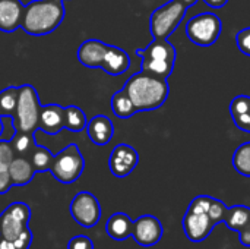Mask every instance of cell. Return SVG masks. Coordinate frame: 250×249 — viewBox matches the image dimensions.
I'll return each instance as SVG.
<instances>
[{
	"label": "cell",
	"instance_id": "obj_27",
	"mask_svg": "<svg viewBox=\"0 0 250 249\" xmlns=\"http://www.w3.org/2000/svg\"><path fill=\"white\" fill-rule=\"evenodd\" d=\"M227 208H229V207H227L223 201H220V200H217V198H212V201H211V204H209V208H208V216H209V219L212 220V223H214L215 226L224 222Z\"/></svg>",
	"mask_w": 250,
	"mask_h": 249
},
{
	"label": "cell",
	"instance_id": "obj_22",
	"mask_svg": "<svg viewBox=\"0 0 250 249\" xmlns=\"http://www.w3.org/2000/svg\"><path fill=\"white\" fill-rule=\"evenodd\" d=\"M111 110L120 119H129L130 116L138 113L130 97L123 88L111 97Z\"/></svg>",
	"mask_w": 250,
	"mask_h": 249
},
{
	"label": "cell",
	"instance_id": "obj_6",
	"mask_svg": "<svg viewBox=\"0 0 250 249\" xmlns=\"http://www.w3.org/2000/svg\"><path fill=\"white\" fill-rule=\"evenodd\" d=\"M221 31H223V22L212 12L198 13L193 18H190L186 23L188 38L199 47L212 45L220 38Z\"/></svg>",
	"mask_w": 250,
	"mask_h": 249
},
{
	"label": "cell",
	"instance_id": "obj_32",
	"mask_svg": "<svg viewBox=\"0 0 250 249\" xmlns=\"http://www.w3.org/2000/svg\"><path fill=\"white\" fill-rule=\"evenodd\" d=\"M32 244V232L29 230V227L26 226L19 235L18 238L13 241V245L16 247V249H29Z\"/></svg>",
	"mask_w": 250,
	"mask_h": 249
},
{
	"label": "cell",
	"instance_id": "obj_10",
	"mask_svg": "<svg viewBox=\"0 0 250 249\" xmlns=\"http://www.w3.org/2000/svg\"><path fill=\"white\" fill-rule=\"evenodd\" d=\"M164 235V229L161 222L151 216L145 214L141 216L136 222H133V232L132 236L135 238L136 244L145 248L157 245Z\"/></svg>",
	"mask_w": 250,
	"mask_h": 249
},
{
	"label": "cell",
	"instance_id": "obj_1",
	"mask_svg": "<svg viewBox=\"0 0 250 249\" xmlns=\"http://www.w3.org/2000/svg\"><path fill=\"white\" fill-rule=\"evenodd\" d=\"M123 90L130 97L136 112H151L160 109L168 98L170 87L167 79L154 76L144 70L132 75Z\"/></svg>",
	"mask_w": 250,
	"mask_h": 249
},
{
	"label": "cell",
	"instance_id": "obj_26",
	"mask_svg": "<svg viewBox=\"0 0 250 249\" xmlns=\"http://www.w3.org/2000/svg\"><path fill=\"white\" fill-rule=\"evenodd\" d=\"M233 166L237 173L250 178V142L242 144L233 156Z\"/></svg>",
	"mask_w": 250,
	"mask_h": 249
},
{
	"label": "cell",
	"instance_id": "obj_3",
	"mask_svg": "<svg viewBox=\"0 0 250 249\" xmlns=\"http://www.w3.org/2000/svg\"><path fill=\"white\" fill-rule=\"evenodd\" d=\"M41 104L38 92L32 85L18 87V103L13 117L15 129L18 132H35L38 129Z\"/></svg>",
	"mask_w": 250,
	"mask_h": 249
},
{
	"label": "cell",
	"instance_id": "obj_18",
	"mask_svg": "<svg viewBox=\"0 0 250 249\" xmlns=\"http://www.w3.org/2000/svg\"><path fill=\"white\" fill-rule=\"evenodd\" d=\"M9 175L13 186H25L34 179L35 170L31 160L22 156H15V158L9 166Z\"/></svg>",
	"mask_w": 250,
	"mask_h": 249
},
{
	"label": "cell",
	"instance_id": "obj_2",
	"mask_svg": "<svg viewBox=\"0 0 250 249\" xmlns=\"http://www.w3.org/2000/svg\"><path fill=\"white\" fill-rule=\"evenodd\" d=\"M64 0H34L25 4L21 28L29 35H45L64 19Z\"/></svg>",
	"mask_w": 250,
	"mask_h": 249
},
{
	"label": "cell",
	"instance_id": "obj_4",
	"mask_svg": "<svg viewBox=\"0 0 250 249\" xmlns=\"http://www.w3.org/2000/svg\"><path fill=\"white\" fill-rule=\"evenodd\" d=\"M186 12L188 7L177 0L167 1L157 7L149 19V29L154 40H167L182 23Z\"/></svg>",
	"mask_w": 250,
	"mask_h": 249
},
{
	"label": "cell",
	"instance_id": "obj_28",
	"mask_svg": "<svg viewBox=\"0 0 250 249\" xmlns=\"http://www.w3.org/2000/svg\"><path fill=\"white\" fill-rule=\"evenodd\" d=\"M13 158H15V151L12 148L10 141L0 139V169L9 170V166Z\"/></svg>",
	"mask_w": 250,
	"mask_h": 249
},
{
	"label": "cell",
	"instance_id": "obj_21",
	"mask_svg": "<svg viewBox=\"0 0 250 249\" xmlns=\"http://www.w3.org/2000/svg\"><path fill=\"white\" fill-rule=\"evenodd\" d=\"M16 103H18V88L16 87H7L3 91H0V135L3 134V119L4 116L15 117L16 112Z\"/></svg>",
	"mask_w": 250,
	"mask_h": 249
},
{
	"label": "cell",
	"instance_id": "obj_7",
	"mask_svg": "<svg viewBox=\"0 0 250 249\" xmlns=\"http://www.w3.org/2000/svg\"><path fill=\"white\" fill-rule=\"evenodd\" d=\"M69 211L73 220L86 229L97 226L101 219V205L97 197L86 191H82L73 197Z\"/></svg>",
	"mask_w": 250,
	"mask_h": 249
},
{
	"label": "cell",
	"instance_id": "obj_34",
	"mask_svg": "<svg viewBox=\"0 0 250 249\" xmlns=\"http://www.w3.org/2000/svg\"><path fill=\"white\" fill-rule=\"evenodd\" d=\"M12 179L9 175V170L0 169V195L6 194L10 188H12Z\"/></svg>",
	"mask_w": 250,
	"mask_h": 249
},
{
	"label": "cell",
	"instance_id": "obj_19",
	"mask_svg": "<svg viewBox=\"0 0 250 249\" xmlns=\"http://www.w3.org/2000/svg\"><path fill=\"white\" fill-rule=\"evenodd\" d=\"M107 235L114 241H125L132 236L133 232V220L125 213H114L105 226Z\"/></svg>",
	"mask_w": 250,
	"mask_h": 249
},
{
	"label": "cell",
	"instance_id": "obj_35",
	"mask_svg": "<svg viewBox=\"0 0 250 249\" xmlns=\"http://www.w3.org/2000/svg\"><path fill=\"white\" fill-rule=\"evenodd\" d=\"M234 123L237 128H240L242 131L245 132H249L250 131V117L249 113H243V114H239V116H234L233 117Z\"/></svg>",
	"mask_w": 250,
	"mask_h": 249
},
{
	"label": "cell",
	"instance_id": "obj_13",
	"mask_svg": "<svg viewBox=\"0 0 250 249\" xmlns=\"http://www.w3.org/2000/svg\"><path fill=\"white\" fill-rule=\"evenodd\" d=\"M64 128V107L59 104L41 106L38 129L48 135H56Z\"/></svg>",
	"mask_w": 250,
	"mask_h": 249
},
{
	"label": "cell",
	"instance_id": "obj_5",
	"mask_svg": "<svg viewBox=\"0 0 250 249\" xmlns=\"http://www.w3.org/2000/svg\"><path fill=\"white\" fill-rule=\"evenodd\" d=\"M85 160L79 151V147L76 144H69L57 156H54L50 172L60 183L70 185L81 178Z\"/></svg>",
	"mask_w": 250,
	"mask_h": 249
},
{
	"label": "cell",
	"instance_id": "obj_15",
	"mask_svg": "<svg viewBox=\"0 0 250 249\" xmlns=\"http://www.w3.org/2000/svg\"><path fill=\"white\" fill-rule=\"evenodd\" d=\"M105 43L100 40H86L78 48V60L86 68H101L107 50Z\"/></svg>",
	"mask_w": 250,
	"mask_h": 249
},
{
	"label": "cell",
	"instance_id": "obj_39",
	"mask_svg": "<svg viewBox=\"0 0 250 249\" xmlns=\"http://www.w3.org/2000/svg\"><path fill=\"white\" fill-rule=\"evenodd\" d=\"M249 117H250V112H249ZM249 132H250V131H249Z\"/></svg>",
	"mask_w": 250,
	"mask_h": 249
},
{
	"label": "cell",
	"instance_id": "obj_9",
	"mask_svg": "<svg viewBox=\"0 0 250 249\" xmlns=\"http://www.w3.org/2000/svg\"><path fill=\"white\" fill-rule=\"evenodd\" d=\"M138 163H139L138 151L127 144H119L113 148L110 154L108 167L116 178L123 179L135 170Z\"/></svg>",
	"mask_w": 250,
	"mask_h": 249
},
{
	"label": "cell",
	"instance_id": "obj_37",
	"mask_svg": "<svg viewBox=\"0 0 250 249\" xmlns=\"http://www.w3.org/2000/svg\"><path fill=\"white\" fill-rule=\"evenodd\" d=\"M0 249H16V247L13 245V242L0 236Z\"/></svg>",
	"mask_w": 250,
	"mask_h": 249
},
{
	"label": "cell",
	"instance_id": "obj_8",
	"mask_svg": "<svg viewBox=\"0 0 250 249\" xmlns=\"http://www.w3.org/2000/svg\"><path fill=\"white\" fill-rule=\"evenodd\" d=\"M31 210L25 203H13L0 216V236L13 242L28 226Z\"/></svg>",
	"mask_w": 250,
	"mask_h": 249
},
{
	"label": "cell",
	"instance_id": "obj_24",
	"mask_svg": "<svg viewBox=\"0 0 250 249\" xmlns=\"http://www.w3.org/2000/svg\"><path fill=\"white\" fill-rule=\"evenodd\" d=\"M31 163L34 166L35 173H41V172H47L51 169L54 156L50 150H47L45 147H41L38 144H35V147L31 151Z\"/></svg>",
	"mask_w": 250,
	"mask_h": 249
},
{
	"label": "cell",
	"instance_id": "obj_29",
	"mask_svg": "<svg viewBox=\"0 0 250 249\" xmlns=\"http://www.w3.org/2000/svg\"><path fill=\"white\" fill-rule=\"evenodd\" d=\"M250 112V98L246 95H239L236 97L231 104H230V113L231 117L243 114V113H249Z\"/></svg>",
	"mask_w": 250,
	"mask_h": 249
},
{
	"label": "cell",
	"instance_id": "obj_12",
	"mask_svg": "<svg viewBox=\"0 0 250 249\" xmlns=\"http://www.w3.org/2000/svg\"><path fill=\"white\" fill-rule=\"evenodd\" d=\"M23 10L21 0H0V31L13 32L21 28Z\"/></svg>",
	"mask_w": 250,
	"mask_h": 249
},
{
	"label": "cell",
	"instance_id": "obj_33",
	"mask_svg": "<svg viewBox=\"0 0 250 249\" xmlns=\"http://www.w3.org/2000/svg\"><path fill=\"white\" fill-rule=\"evenodd\" d=\"M67 249H94L92 241L85 235H78L72 238L67 244Z\"/></svg>",
	"mask_w": 250,
	"mask_h": 249
},
{
	"label": "cell",
	"instance_id": "obj_20",
	"mask_svg": "<svg viewBox=\"0 0 250 249\" xmlns=\"http://www.w3.org/2000/svg\"><path fill=\"white\" fill-rule=\"evenodd\" d=\"M250 222V208L246 205H234L227 208L226 217H224V225L233 230L240 233Z\"/></svg>",
	"mask_w": 250,
	"mask_h": 249
},
{
	"label": "cell",
	"instance_id": "obj_25",
	"mask_svg": "<svg viewBox=\"0 0 250 249\" xmlns=\"http://www.w3.org/2000/svg\"><path fill=\"white\" fill-rule=\"evenodd\" d=\"M12 148L15 151V156H25L31 154L32 148L35 147V139H34V132H18L16 135L10 139Z\"/></svg>",
	"mask_w": 250,
	"mask_h": 249
},
{
	"label": "cell",
	"instance_id": "obj_11",
	"mask_svg": "<svg viewBox=\"0 0 250 249\" xmlns=\"http://www.w3.org/2000/svg\"><path fill=\"white\" fill-rule=\"evenodd\" d=\"M215 225L209 219L208 213H189L186 211L183 217V230L190 242L201 244L212 232Z\"/></svg>",
	"mask_w": 250,
	"mask_h": 249
},
{
	"label": "cell",
	"instance_id": "obj_30",
	"mask_svg": "<svg viewBox=\"0 0 250 249\" xmlns=\"http://www.w3.org/2000/svg\"><path fill=\"white\" fill-rule=\"evenodd\" d=\"M212 201V197L208 195H199L196 198L192 200V203L189 204L188 211L189 213H208L209 204Z\"/></svg>",
	"mask_w": 250,
	"mask_h": 249
},
{
	"label": "cell",
	"instance_id": "obj_16",
	"mask_svg": "<svg viewBox=\"0 0 250 249\" xmlns=\"http://www.w3.org/2000/svg\"><path fill=\"white\" fill-rule=\"evenodd\" d=\"M130 68V57L129 54L116 45H107L104 59H103V65L101 69H104L108 75L117 76L125 73L127 69Z\"/></svg>",
	"mask_w": 250,
	"mask_h": 249
},
{
	"label": "cell",
	"instance_id": "obj_36",
	"mask_svg": "<svg viewBox=\"0 0 250 249\" xmlns=\"http://www.w3.org/2000/svg\"><path fill=\"white\" fill-rule=\"evenodd\" d=\"M208 6H211V7H214V9H220V7H224L227 3H229V0H204Z\"/></svg>",
	"mask_w": 250,
	"mask_h": 249
},
{
	"label": "cell",
	"instance_id": "obj_17",
	"mask_svg": "<svg viewBox=\"0 0 250 249\" xmlns=\"http://www.w3.org/2000/svg\"><path fill=\"white\" fill-rule=\"evenodd\" d=\"M136 56L141 59H157L176 63L177 51L168 40H154L142 50H136Z\"/></svg>",
	"mask_w": 250,
	"mask_h": 249
},
{
	"label": "cell",
	"instance_id": "obj_38",
	"mask_svg": "<svg viewBox=\"0 0 250 249\" xmlns=\"http://www.w3.org/2000/svg\"><path fill=\"white\" fill-rule=\"evenodd\" d=\"M177 1H180V3H182L183 6H186V7L189 9L190 6L196 4V1H198V0H177Z\"/></svg>",
	"mask_w": 250,
	"mask_h": 249
},
{
	"label": "cell",
	"instance_id": "obj_14",
	"mask_svg": "<svg viewBox=\"0 0 250 249\" xmlns=\"http://www.w3.org/2000/svg\"><path fill=\"white\" fill-rule=\"evenodd\" d=\"M86 132L89 139L95 145H107L114 135V125L108 116L98 114L94 116L91 120H88Z\"/></svg>",
	"mask_w": 250,
	"mask_h": 249
},
{
	"label": "cell",
	"instance_id": "obj_23",
	"mask_svg": "<svg viewBox=\"0 0 250 249\" xmlns=\"http://www.w3.org/2000/svg\"><path fill=\"white\" fill-rule=\"evenodd\" d=\"M88 119L82 109L78 106H67L64 107V128L72 132H82L86 129Z\"/></svg>",
	"mask_w": 250,
	"mask_h": 249
},
{
	"label": "cell",
	"instance_id": "obj_31",
	"mask_svg": "<svg viewBox=\"0 0 250 249\" xmlns=\"http://www.w3.org/2000/svg\"><path fill=\"white\" fill-rule=\"evenodd\" d=\"M236 44L243 54L250 56V28H245L240 32H237Z\"/></svg>",
	"mask_w": 250,
	"mask_h": 249
}]
</instances>
